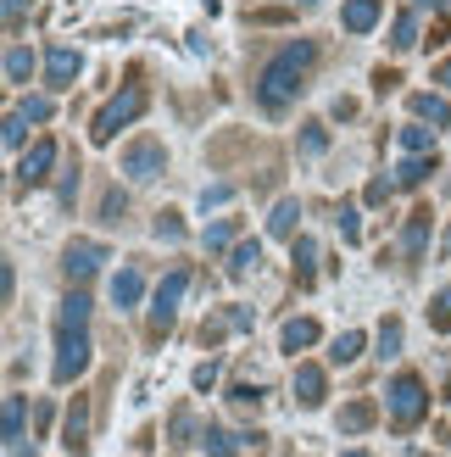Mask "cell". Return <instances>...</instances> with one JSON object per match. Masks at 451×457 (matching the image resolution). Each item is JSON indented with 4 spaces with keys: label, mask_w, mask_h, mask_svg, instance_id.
<instances>
[{
    "label": "cell",
    "mask_w": 451,
    "mask_h": 457,
    "mask_svg": "<svg viewBox=\"0 0 451 457\" xmlns=\"http://www.w3.org/2000/svg\"><path fill=\"white\" fill-rule=\"evenodd\" d=\"M312 62H318V39H290L284 51L262 67V79H257V106L279 118V112H284V106H290V101H296L301 89H307Z\"/></svg>",
    "instance_id": "1"
},
{
    "label": "cell",
    "mask_w": 451,
    "mask_h": 457,
    "mask_svg": "<svg viewBox=\"0 0 451 457\" xmlns=\"http://www.w3.org/2000/svg\"><path fill=\"white\" fill-rule=\"evenodd\" d=\"M89 357H95V346H89V295L73 290L56 312V369H51L56 385H73L89 369Z\"/></svg>",
    "instance_id": "2"
},
{
    "label": "cell",
    "mask_w": 451,
    "mask_h": 457,
    "mask_svg": "<svg viewBox=\"0 0 451 457\" xmlns=\"http://www.w3.org/2000/svg\"><path fill=\"white\" fill-rule=\"evenodd\" d=\"M145 106H151L145 89H140V84H123L118 96H111V101L95 112V123H89V140H95V145H111V140H118V129H128L134 118H145Z\"/></svg>",
    "instance_id": "3"
},
{
    "label": "cell",
    "mask_w": 451,
    "mask_h": 457,
    "mask_svg": "<svg viewBox=\"0 0 451 457\" xmlns=\"http://www.w3.org/2000/svg\"><path fill=\"white\" fill-rule=\"evenodd\" d=\"M385 407H390L396 429H413V424H423V413H430V391H423L418 374H396L390 391H385Z\"/></svg>",
    "instance_id": "4"
},
{
    "label": "cell",
    "mask_w": 451,
    "mask_h": 457,
    "mask_svg": "<svg viewBox=\"0 0 451 457\" xmlns=\"http://www.w3.org/2000/svg\"><path fill=\"white\" fill-rule=\"evenodd\" d=\"M184 290H190V268H173L168 279H162V290H156V307H151V318H145V329L162 340L168 329H173V318H178V302H184Z\"/></svg>",
    "instance_id": "5"
},
{
    "label": "cell",
    "mask_w": 451,
    "mask_h": 457,
    "mask_svg": "<svg viewBox=\"0 0 451 457\" xmlns=\"http://www.w3.org/2000/svg\"><path fill=\"white\" fill-rule=\"evenodd\" d=\"M162 168H168L162 140H134V145L123 151V173H128V185H151V179H162Z\"/></svg>",
    "instance_id": "6"
},
{
    "label": "cell",
    "mask_w": 451,
    "mask_h": 457,
    "mask_svg": "<svg viewBox=\"0 0 451 457\" xmlns=\"http://www.w3.org/2000/svg\"><path fill=\"white\" fill-rule=\"evenodd\" d=\"M78 73H84V56L73 45H51V51H45V84L51 89H73Z\"/></svg>",
    "instance_id": "7"
},
{
    "label": "cell",
    "mask_w": 451,
    "mask_h": 457,
    "mask_svg": "<svg viewBox=\"0 0 451 457\" xmlns=\"http://www.w3.org/2000/svg\"><path fill=\"white\" fill-rule=\"evenodd\" d=\"M51 168H56V140H34L29 156L17 162V185H45Z\"/></svg>",
    "instance_id": "8"
},
{
    "label": "cell",
    "mask_w": 451,
    "mask_h": 457,
    "mask_svg": "<svg viewBox=\"0 0 451 457\" xmlns=\"http://www.w3.org/2000/svg\"><path fill=\"white\" fill-rule=\"evenodd\" d=\"M101 262H106V245L101 240H73V245H67V257H62L67 279H89V273H101Z\"/></svg>",
    "instance_id": "9"
},
{
    "label": "cell",
    "mask_w": 451,
    "mask_h": 457,
    "mask_svg": "<svg viewBox=\"0 0 451 457\" xmlns=\"http://www.w3.org/2000/svg\"><path fill=\"white\" fill-rule=\"evenodd\" d=\"M62 441H67V452H73V457L89 452V402H84V396H73V407H67V429H62Z\"/></svg>",
    "instance_id": "10"
},
{
    "label": "cell",
    "mask_w": 451,
    "mask_h": 457,
    "mask_svg": "<svg viewBox=\"0 0 451 457\" xmlns=\"http://www.w3.org/2000/svg\"><path fill=\"white\" fill-rule=\"evenodd\" d=\"M423 251H430V207H418L401 228V257L407 262H423Z\"/></svg>",
    "instance_id": "11"
},
{
    "label": "cell",
    "mask_w": 451,
    "mask_h": 457,
    "mask_svg": "<svg viewBox=\"0 0 451 457\" xmlns=\"http://www.w3.org/2000/svg\"><path fill=\"white\" fill-rule=\"evenodd\" d=\"M413 118L418 123H435V129H451V101L446 96H430V89H418V96H407Z\"/></svg>",
    "instance_id": "12"
},
{
    "label": "cell",
    "mask_w": 451,
    "mask_h": 457,
    "mask_svg": "<svg viewBox=\"0 0 451 457\" xmlns=\"http://www.w3.org/2000/svg\"><path fill=\"white\" fill-rule=\"evenodd\" d=\"M6 452L12 457H34V441L22 436V396H6Z\"/></svg>",
    "instance_id": "13"
},
{
    "label": "cell",
    "mask_w": 451,
    "mask_h": 457,
    "mask_svg": "<svg viewBox=\"0 0 451 457\" xmlns=\"http://www.w3.org/2000/svg\"><path fill=\"white\" fill-rule=\"evenodd\" d=\"M296 223H301V201L284 195L279 207L267 212V235H274V240H296Z\"/></svg>",
    "instance_id": "14"
},
{
    "label": "cell",
    "mask_w": 451,
    "mask_h": 457,
    "mask_svg": "<svg viewBox=\"0 0 451 457\" xmlns=\"http://www.w3.org/2000/svg\"><path fill=\"white\" fill-rule=\"evenodd\" d=\"M430 173H435V151H413L407 162L396 168V190H418V185H423Z\"/></svg>",
    "instance_id": "15"
},
{
    "label": "cell",
    "mask_w": 451,
    "mask_h": 457,
    "mask_svg": "<svg viewBox=\"0 0 451 457\" xmlns=\"http://www.w3.org/2000/svg\"><path fill=\"white\" fill-rule=\"evenodd\" d=\"M290 262H296V285H312V279H318V240H312V235H296V245H290Z\"/></svg>",
    "instance_id": "16"
},
{
    "label": "cell",
    "mask_w": 451,
    "mask_h": 457,
    "mask_svg": "<svg viewBox=\"0 0 451 457\" xmlns=\"http://www.w3.org/2000/svg\"><path fill=\"white\" fill-rule=\"evenodd\" d=\"M140 295H145V273L140 268H123L118 279H111V307H140Z\"/></svg>",
    "instance_id": "17"
},
{
    "label": "cell",
    "mask_w": 451,
    "mask_h": 457,
    "mask_svg": "<svg viewBox=\"0 0 451 457\" xmlns=\"http://www.w3.org/2000/svg\"><path fill=\"white\" fill-rule=\"evenodd\" d=\"M296 402L301 407H324V369L318 362H301L296 369Z\"/></svg>",
    "instance_id": "18"
},
{
    "label": "cell",
    "mask_w": 451,
    "mask_h": 457,
    "mask_svg": "<svg viewBox=\"0 0 451 457\" xmlns=\"http://www.w3.org/2000/svg\"><path fill=\"white\" fill-rule=\"evenodd\" d=\"M340 22H346V34H368L373 22H379V0H346Z\"/></svg>",
    "instance_id": "19"
},
{
    "label": "cell",
    "mask_w": 451,
    "mask_h": 457,
    "mask_svg": "<svg viewBox=\"0 0 451 457\" xmlns=\"http://www.w3.org/2000/svg\"><path fill=\"white\" fill-rule=\"evenodd\" d=\"M373 419H379V407H373L368 396H357V402H346V407H340V429H346V436H363Z\"/></svg>",
    "instance_id": "20"
},
{
    "label": "cell",
    "mask_w": 451,
    "mask_h": 457,
    "mask_svg": "<svg viewBox=\"0 0 451 457\" xmlns=\"http://www.w3.org/2000/svg\"><path fill=\"white\" fill-rule=\"evenodd\" d=\"M257 262H262V240H234V251H229V262H223V268H229V279H245Z\"/></svg>",
    "instance_id": "21"
},
{
    "label": "cell",
    "mask_w": 451,
    "mask_h": 457,
    "mask_svg": "<svg viewBox=\"0 0 451 457\" xmlns=\"http://www.w3.org/2000/svg\"><path fill=\"white\" fill-rule=\"evenodd\" d=\"M279 346H284V352H307V346H318V324H312V318H290L284 335H279Z\"/></svg>",
    "instance_id": "22"
},
{
    "label": "cell",
    "mask_w": 451,
    "mask_h": 457,
    "mask_svg": "<svg viewBox=\"0 0 451 457\" xmlns=\"http://www.w3.org/2000/svg\"><path fill=\"white\" fill-rule=\"evenodd\" d=\"M29 73H34V51L29 45H6V84H29Z\"/></svg>",
    "instance_id": "23"
},
{
    "label": "cell",
    "mask_w": 451,
    "mask_h": 457,
    "mask_svg": "<svg viewBox=\"0 0 451 457\" xmlns=\"http://www.w3.org/2000/svg\"><path fill=\"white\" fill-rule=\"evenodd\" d=\"M413 45H418V22H413V12H401V17L390 22V51H401V56H407Z\"/></svg>",
    "instance_id": "24"
},
{
    "label": "cell",
    "mask_w": 451,
    "mask_h": 457,
    "mask_svg": "<svg viewBox=\"0 0 451 457\" xmlns=\"http://www.w3.org/2000/svg\"><path fill=\"white\" fill-rule=\"evenodd\" d=\"M201 446H207V457H234V436L223 424H207L201 429Z\"/></svg>",
    "instance_id": "25"
},
{
    "label": "cell",
    "mask_w": 451,
    "mask_h": 457,
    "mask_svg": "<svg viewBox=\"0 0 451 457\" xmlns=\"http://www.w3.org/2000/svg\"><path fill=\"white\" fill-rule=\"evenodd\" d=\"M357 357H363V335H357V329H346V335L329 346V362H340V369H346V362H357Z\"/></svg>",
    "instance_id": "26"
},
{
    "label": "cell",
    "mask_w": 451,
    "mask_h": 457,
    "mask_svg": "<svg viewBox=\"0 0 451 457\" xmlns=\"http://www.w3.org/2000/svg\"><path fill=\"white\" fill-rule=\"evenodd\" d=\"M234 235H240V218H223L207 228V251H234Z\"/></svg>",
    "instance_id": "27"
},
{
    "label": "cell",
    "mask_w": 451,
    "mask_h": 457,
    "mask_svg": "<svg viewBox=\"0 0 451 457\" xmlns=\"http://www.w3.org/2000/svg\"><path fill=\"white\" fill-rule=\"evenodd\" d=\"M29 123H34V118H29L22 106H17V112H6V129H0V140L17 151V145H22V134H29Z\"/></svg>",
    "instance_id": "28"
},
{
    "label": "cell",
    "mask_w": 451,
    "mask_h": 457,
    "mask_svg": "<svg viewBox=\"0 0 451 457\" xmlns=\"http://www.w3.org/2000/svg\"><path fill=\"white\" fill-rule=\"evenodd\" d=\"M430 329H435V335H446V329H451V290H440L435 302H430Z\"/></svg>",
    "instance_id": "29"
},
{
    "label": "cell",
    "mask_w": 451,
    "mask_h": 457,
    "mask_svg": "<svg viewBox=\"0 0 451 457\" xmlns=\"http://www.w3.org/2000/svg\"><path fill=\"white\" fill-rule=\"evenodd\" d=\"M301 151H307V156H324V151H329V129H324V123H307V129H301Z\"/></svg>",
    "instance_id": "30"
},
{
    "label": "cell",
    "mask_w": 451,
    "mask_h": 457,
    "mask_svg": "<svg viewBox=\"0 0 451 457\" xmlns=\"http://www.w3.org/2000/svg\"><path fill=\"white\" fill-rule=\"evenodd\" d=\"M401 145H407V151H435V129H423V123L401 129Z\"/></svg>",
    "instance_id": "31"
},
{
    "label": "cell",
    "mask_w": 451,
    "mask_h": 457,
    "mask_svg": "<svg viewBox=\"0 0 451 457\" xmlns=\"http://www.w3.org/2000/svg\"><path fill=\"white\" fill-rule=\"evenodd\" d=\"M396 352H401V324L385 318V324H379V357H396Z\"/></svg>",
    "instance_id": "32"
},
{
    "label": "cell",
    "mask_w": 451,
    "mask_h": 457,
    "mask_svg": "<svg viewBox=\"0 0 451 457\" xmlns=\"http://www.w3.org/2000/svg\"><path fill=\"white\" fill-rule=\"evenodd\" d=\"M340 240H346V245H357V240H363V218H357V207H351V201L340 207Z\"/></svg>",
    "instance_id": "33"
},
{
    "label": "cell",
    "mask_w": 451,
    "mask_h": 457,
    "mask_svg": "<svg viewBox=\"0 0 451 457\" xmlns=\"http://www.w3.org/2000/svg\"><path fill=\"white\" fill-rule=\"evenodd\" d=\"M156 240H184V218H178V212H156Z\"/></svg>",
    "instance_id": "34"
},
{
    "label": "cell",
    "mask_w": 451,
    "mask_h": 457,
    "mask_svg": "<svg viewBox=\"0 0 451 457\" xmlns=\"http://www.w3.org/2000/svg\"><path fill=\"white\" fill-rule=\"evenodd\" d=\"M390 195H396V179H368V190H363V201H368V207H385Z\"/></svg>",
    "instance_id": "35"
},
{
    "label": "cell",
    "mask_w": 451,
    "mask_h": 457,
    "mask_svg": "<svg viewBox=\"0 0 451 457\" xmlns=\"http://www.w3.org/2000/svg\"><path fill=\"white\" fill-rule=\"evenodd\" d=\"M223 329H229V312L207 318V324H201V346H217V340H223Z\"/></svg>",
    "instance_id": "36"
},
{
    "label": "cell",
    "mask_w": 451,
    "mask_h": 457,
    "mask_svg": "<svg viewBox=\"0 0 451 457\" xmlns=\"http://www.w3.org/2000/svg\"><path fill=\"white\" fill-rule=\"evenodd\" d=\"M190 429H195L190 407H178V413H173V446H190Z\"/></svg>",
    "instance_id": "37"
},
{
    "label": "cell",
    "mask_w": 451,
    "mask_h": 457,
    "mask_svg": "<svg viewBox=\"0 0 451 457\" xmlns=\"http://www.w3.org/2000/svg\"><path fill=\"white\" fill-rule=\"evenodd\" d=\"M123 207H128L123 190H106V201H101V223H118V218H123Z\"/></svg>",
    "instance_id": "38"
},
{
    "label": "cell",
    "mask_w": 451,
    "mask_h": 457,
    "mask_svg": "<svg viewBox=\"0 0 451 457\" xmlns=\"http://www.w3.org/2000/svg\"><path fill=\"white\" fill-rule=\"evenodd\" d=\"M22 112H29V118H34V123H45V118H51V112H56V106H51V96H29V101H22Z\"/></svg>",
    "instance_id": "39"
},
{
    "label": "cell",
    "mask_w": 451,
    "mask_h": 457,
    "mask_svg": "<svg viewBox=\"0 0 451 457\" xmlns=\"http://www.w3.org/2000/svg\"><path fill=\"white\" fill-rule=\"evenodd\" d=\"M229 402H234V407H257V402H262V391H257V385H234Z\"/></svg>",
    "instance_id": "40"
},
{
    "label": "cell",
    "mask_w": 451,
    "mask_h": 457,
    "mask_svg": "<svg viewBox=\"0 0 451 457\" xmlns=\"http://www.w3.org/2000/svg\"><path fill=\"white\" fill-rule=\"evenodd\" d=\"M73 195H78V162L62 173V207H73Z\"/></svg>",
    "instance_id": "41"
},
{
    "label": "cell",
    "mask_w": 451,
    "mask_h": 457,
    "mask_svg": "<svg viewBox=\"0 0 451 457\" xmlns=\"http://www.w3.org/2000/svg\"><path fill=\"white\" fill-rule=\"evenodd\" d=\"M212 385H217V362L207 357V362H201V369H195V391H212Z\"/></svg>",
    "instance_id": "42"
},
{
    "label": "cell",
    "mask_w": 451,
    "mask_h": 457,
    "mask_svg": "<svg viewBox=\"0 0 451 457\" xmlns=\"http://www.w3.org/2000/svg\"><path fill=\"white\" fill-rule=\"evenodd\" d=\"M22 6H29V0H6V34L22 29Z\"/></svg>",
    "instance_id": "43"
},
{
    "label": "cell",
    "mask_w": 451,
    "mask_h": 457,
    "mask_svg": "<svg viewBox=\"0 0 451 457\" xmlns=\"http://www.w3.org/2000/svg\"><path fill=\"white\" fill-rule=\"evenodd\" d=\"M229 201V185H212V190H201V207H223Z\"/></svg>",
    "instance_id": "44"
},
{
    "label": "cell",
    "mask_w": 451,
    "mask_h": 457,
    "mask_svg": "<svg viewBox=\"0 0 451 457\" xmlns=\"http://www.w3.org/2000/svg\"><path fill=\"white\" fill-rule=\"evenodd\" d=\"M251 22H290V12L284 6H262V12H251Z\"/></svg>",
    "instance_id": "45"
},
{
    "label": "cell",
    "mask_w": 451,
    "mask_h": 457,
    "mask_svg": "<svg viewBox=\"0 0 451 457\" xmlns=\"http://www.w3.org/2000/svg\"><path fill=\"white\" fill-rule=\"evenodd\" d=\"M229 329H251V307H229Z\"/></svg>",
    "instance_id": "46"
},
{
    "label": "cell",
    "mask_w": 451,
    "mask_h": 457,
    "mask_svg": "<svg viewBox=\"0 0 451 457\" xmlns=\"http://www.w3.org/2000/svg\"><path fill=\"white\" fill-rule=\"evenodd\" d=\"M12 290H17V273H12V262H6V268H0V295L12 302Z\"/></svg>",
    "instance_id": "47"
},
{
    "label": "cell",
    "mask_w": 451,
    "mask_h": 457,
    "mask_svg": "<svg viewBox=\"0 0 451 457\" xmlns=\"http://www.w3.org/2000/svg\"><path fill=\"white\" fill-rule=\"evenodd\" d=\"M435 84H446V89H451V56H446V62L435 67Z\"/></svg>",
    "instance_id": "48"
},
{
    "label": "cell",
    "mask_w": 451,
    "mask_h": 457,
    "mask_svg": "<svg viewBox=\"0 0 451 457\" xmlns=\"http://www.w3.org/2000/svg\"><path fill=\"white\" fill-rule=\"evenodd\" d=\"M413 6H440V12L451 17V0H413Z\"/></svg>",
    "instance_id": "49"
},
{
    "label": "cell",
    "mask_w": 451,
    "mask_h": 457,
    "mask_svg": "<svg viewBox=\"0 0 451 457\" xmlns=\"http://www.w3.org/2000/svg\"><path fill=\"white\" fill-rule=\"evenodd\" d=\"M446 257H451V228H446Z\"/></svg>",
    "instance_id": "50"
},
{
    "label": "cell",
    "mask_w": 451,
    "mask_h": 457,
    "mask_svg": "<svg viewBox=\"0 0 451 457\" xmlns=\"http://www.w3.org/2000/svg\"><path fill=\"white\" fill-rule=\"evenodd\" d=\"M346 457H368V452H346Z\"/></svg>",
    "instance_id": "51"
},
{
    "label": "cell",
    "mask_w": 451,
    "mask_h": 457,
    "mask_svg": "<svg viewBox=\"0 0 451 457\" xmlns=\"http://www.w3.org/2000/svg\"><path fill=\"white\" fill-rule=\"evenodd\" d=\"M301 6H318V0H301Z\"/></svg>",
    "instance_id": "52"
}]
</instances>
